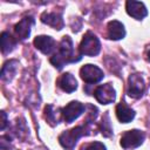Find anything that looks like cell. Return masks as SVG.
<instances>
[{
    "label": "cell",
    "instance_id": "obj_7",
    "mask_svg": "<svg viewBox=\"0 0 150 150\" xmlns=\"http://www.w3.org/2000/svg\"><path fill=\"white\" fill-rule=\"evenodd\" d=\"M129 86H128V94L130 97L134 98H139L144 90H145V84L144 80L139 74H131L129 76Z\"/></svg>",
    "mask_w": 150,
    "mask_h": 150
},
{
    "label": "cell",
    "instance_id": "obj_20",
    "mask_svg": "<svg viewBox=\"0 0 150 150\" xmlns=\"http://www.w3.org/2000/svg\"><path fill=\"white\" fill-rule=\"evenodd\" d=\"M80 150H105V145L101 142H91L83 144Z\"/></svg>",
    "mask_w": 150,
    "mask_h": 150
},
{
    "label": "cell",
    "instance_id": "obj_8",
    "mask_svg": "<svg viewBox=\"0 0 150 150\" xmlns=\"http://www.w3.org/2000/svg\"><path fill=\"white\" fill-rule=\"evenodd\" d=\"M94 96L100 103L109 104L115 101L116 94H115V89L112 88V86L110 83H105V84H101L94 90Z\"/></svg>",
    "mask_w": 150,
    "mask_h": 150
},
{
    "label": "cell",
    "instance_id": "obj_2",
    "mask_svg": "<svg viewBox=\"0 0 150 150\" xmlns=\"http://www.w3.org/2000/svg\"><path fill=\"white\" fill-rule=\"evenodd\" d=\"M89 122H87L84 125H79L75 127L70 130H66L63 131L60 136H59V142L60 144L66 149V150H73L75 144L77 143V141L84 136L88 135L90 131V127H89Z\"/></svg>",
    "mask_w": 150,
    "mask_h": 150
},
{
    "label": "cell",
    "instance_id": "obj_16",
    "mask_svg": "<svg viewBox=\"0 0 150 150\" xmlns=\"http://www.w3.org/2000/svg\"><path fill=\"white\" fill-rule=\"evenodd\" d=\"M18 70V61L16 60H9L7 61L4 66H2V69H1V79L6 82H9L15 73Z\"/></svg>",
    "mask_w": 150,
    "mask_h": 150
},
{
    "label": "cell",
    "instance_id": "obj_22",
    "mask_svg": "<svg viewBox=\"0 0 150 150\" xmlns=\"http://www.w3.org/2000/svg\"><path fill=\"white\" fill-rule=\"evenodd\" d=\"M1 117H2V122H1V129L4 130L6 124H7V116H6V112L5 111H1Z\"/></svg>",
    "mask_w": 150,
    "mask_h": 150
},
{
    "label": "cell",
    "instance_id": "obj_18",
    "mask_svg": "<svg viewBox=\"0 0 150 150\" xmlns=\"http://www.w3.org/2000/svg\"><path fill=\"white\" fill-rule=\"evenodd\" d=\"M100 129H101V132L104 137H110L112 135V128H111V123H110V118H109L108 114L103 115L102 122L100 124Z\"/></svg>",
    "mask_w": 150,
    "mask_h": 150
},
{
    "label": "cell",
    "instance_id": "obj_4",
    "mask_svg": "<svg viewBox=\"0 0 150 150\" xmlns=\"http://www.w3.org/2000/svg\"><path fill=\"white\" fill-rule=\"evenodd\" d=\"M144 132L137 129L125 131L121 137V145L124 149H135L139 146L144 141Z\"/></svg>",
    "mask_w": 150,
    "mask_h": 150
},
{
    "label": "cell",
    "instance_id": "obj_15",
    "mask_svg": "<svg viewBox=\"0 0 150 150\" xmlns=\"http://www.w3.org/2000/svg\"><path fill=\"white\" fill-rule=\"evenodd\" d=\"M116 116L121 123H129L135 117V111L124 102H121L116 107Z\"/></svg>",
    "mask_w": 150,
    "mask_h": 150
},
{
    "label": "cell",
    "instance_id": "obj_3",
    "mask_svg": "<svg viewBox=\"0 0 150 150\" xmlns=\"http://www.w3.org/2000/svg\"><path fill=\"white\" fill-rule=\"evenodd\" d=\"M101 43L95 34L91 32H87L80 43V54L81 55H88V56H95L100 53Z\"/></svg>",
    "mask_w": 150,
    "mask_h": 150
},
{
    "label": "cell",
    "instance_id": "obj_19",
    "mask_svg": "<svg viewBox=\"0 0 150 150\" xmlns=\"http://www.w3.org/2000/svg\"><path fill=\"white\" fill-rule=\"evenodd\" d=\"M45 117H46L47 122H49L50 125H56L60 121V118L56 116V112H55L53 105H50V104L46 105V108H45Z\"/></svg>",
    "mask_w": 150,
    "mask_h": 150
},
{
    "label": "cell",
    "instance_id": "obj_1",
    "mask_svg": "<svg viewBox=\"0 0 150 150\" xmlns=\"http://www.w3.org/2000/svg\"><path fill=\"white\" fill-rule=\"evenodd\" d=\"M81 60V54H75L73 41L69 36H63L57 52L50 57V63L56 69H62L63 66L70 62H77Z\"/></svg>",
    "mask_w": 150,
    "mask_h": 150
},
{
    "label": "cell",
    "instance_id": "obj_23",
    "mask_svg": "<svg viewBox=\"0 0 150 150\" xmlns=\"http://www.w3.org/2000/svg\"><path fill=\"white\" fill-rule=\"evenodd\" d=\"M148 60H149V62H150V50H149V53H148Z\"/></svg>",
    "mask_w": 150,
    "mask_h": 150
},
{
    "label": "cell",
    "instance_id": "obj_10",
    "mask_svg": "<svg viewBox=\"0 0 150 150\" xmlns=\"http://www.w3.org/2000/svg\"><path fill=\"white\" fill-rule=\"evenodd\" d=\"M125 6H127L128 14L130 16H132L134 19H136V20H142L148 14V11H146V8H145L143 2L130 0V1H127Z\"/></svg>",
    "mask_w": 150,
    "mask_h": 150
},
{
    "label": "cell",
    "instance_id": "obj_6",
    "mask_svg": "<svg viewBox=\"0 0 150 150\" xmlns=\"http://www.w3.org/2000/svg\"><path fill=\"white\" fill-rule=\"evenodd\" d=\"M86 110V107L79 102V101H71L70 103H68L64 108H62V117L66 121V123H71L73 121H75L76 118H79L82 112Z\"/></svg>",
    "mask_w": 150,
    "mask_h": 150
},
{
    "label": "cell",
    "instance_id": "obj_9",
    "mask_svg": "<svg viewBox=\"0 0 150 150\" xmlns=\"http://www.w3.org/2000/svg\"><path fill=\"white\" fill-rule=\"evenodd\" d=\"M34 25V19L32 16L22 18L14 27V32L19 40H26L30 34V28Z\"/></svg>",
    "mask_w": 150,
    "mask_h": 150
},
{
    "label": "cell",
    "instance_id": "obj_11",
    "mask_svg": "<svg viewBox=\"0 0 150 150\" xmlns=\"http://www.w3.org/2000/svg\"><path fill=\"white\" fill-rule=\"evenodd\" d=\"M34 46L40 50L42 52L43 54H50L54 49H55V46H56V42L53 38L50 36H47V35H40V36H36L34 39Z\"/></svg>",
    "mask_w": 150,
    "mask_h": 150
},
{
    "label": "cell",
    "instance_id": "obj_12",
    "mask_svg": "<svg viewBox=\"0 0 150 150\" xmlns=\"http://www.w3.org/2000/svg\"><path fill=\"white\" fill-rule=\"evenodd\" d=\"M108 32H107V35H108V39L110 40H121L125 36V29H124V26L117 21V20H112L108 23Z\"/></svg>",
    "mask_w": 150,
    "mask_h": 150
},
{
    "label": "cell",
    "instance_id": "obj_21",
    "mask_svg": "<svg viewBox=\"0 0 150 150\" xmlns=\"http://www.w3.org/2000/svg\"><path fill=\"white\" fill-rule=\"evenodd\" d=\"M11 139L7 136H1L0 137V150H12L11 145Z\"/></svg>",
    "mask_w": 150,
    "mask_h": 150
},
{
    "label": "cell",
    "instance_id": "obj_5",
    "mask_svg": "<svg viewBox=\"0 0 150 150\" xmlns=\"http://www.w3.org/2000/svg\"><path fill=\"white\" fill-rule=\"evenodd\" d=\"M80 75H81V79L86 83H88V84L97 83L104 76L103 71L98 67H96L94 64H86V66H83L80 69Z\"/></svg>",
    "mask_w": 150,
    "mask_h": 150
},
{
    "label": "cell",
    "instance_id": "obj_14",
    "mask_svg": "<svg viewBox=\"0 0 150 150\" xmlns=\"http://www.w3.org/2000/svg\"><path fill=\"white\" fill-rule=\"evenodd\" d=\"M59 87L66 93H73L77 88V82L70 73H64L57 81Z\"/></svg>",
    "mask_w": 150,
    "mask_h": 150
},
{
    "label": "cell",
    "instance_id": "obj_17",
    "mask_svg": "<svg viewBox=\"0 0 150 150\" xmlns=\"http://www.w3.org/2000/svg\"><path fill=\"white\" fill-rule=\"evenodd\" d=\"M16 45V41L12 38V35L7 32H4L1 34V38H0V46H1V52L4 55H7L9 54L14 47Z\"/></svg>",
    "mask_w": 150,
    "mask_h": 150
},
{
    "label": "cell",
    "instance_id": "obj_13",
    "mask_svg": "<svg viewBox=\"0 0 150 150\" xmlns=\"http://www.w3.org/2000/svg\"><path fill=\"white\" fill-rule=\"evenodd\" d=\"M41 21L57 30L63 28V19L60 13H42L41 14Z\"/></svg>",
    "mask_w": 150,
    "mask_h": 150
}]
</instances>
